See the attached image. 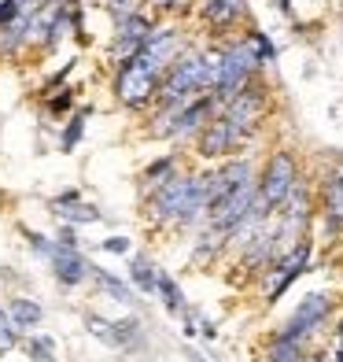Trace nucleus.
<instances>
[{"instance_id": "29", "label": "nucleus", "mask_w": 343, "mask_h": 362, "mask_svg": "<svg viewBox=\"0 0 343 362\" xmlns=\"http://www.w3.org/2000/svg\"><path fill=\"white\" fill-rule=\"evenodd\" d=\"M104 8L114 23H122V19H133V15L148 11V0H104Z\"/></svg>"}, {"instance_id": "10", "label": "nucleus", "mask_w": 343, "mask_h": 362, "mask_svg": "<svg viewBox=\"0 0 343 362\" xmlns=\"http://www.w3.org/2000/svg\"><path fill=\"white\" fill-rule=\"evenodd\" d=\"M155 23L159 19L152 11H140V15H133V19L114 23V37H111V63H114V67L140 56V48L148 45V34H152Z\"/></svg>"}, {"instance_id": "27", "label": "nucleus", "mask_w": 343, "mask_h": 362, "mask_svg": "<svg viewBox=\"0 0 343 362\" xmlns=\"http://www.w3.org/2000/svg\"><path fill=\"white\" fill-rule=\"evenodd\" d=\"M23 329L11 322V315H8V307H0V355H11L15 348H23Z\"/></svg>"}, {"instance_id": "12", "label": "nucleus", "mask_w": 343, "mask_h": 362, "mask_svg": "<svg viewBox=\"0 0 343 362\" xmlns=\"http://www.w3.org/2000/svg\"><path fill=\"white\" fill-rule=\"evenodd\" d=\"M321 215H343V152L329 148V167L314 181Z\"/></svg>"}, {"instance_id": "16", "label": "nucleus", "mask_w": 343, "mask_h": 362, "mask_svg": "<svg viewBox=\"0 0 343 362\" xmlns=\"http://www.w3.org/2000/svg\"><path fill=\"white\" fill-rule=\"evenodd\" d=\"M34 15H37V11H23L15 23L0 26V56H4V59H15V56H23L30 45H37Z\"/></svg>"}, {"instance_id": "21", "label": "nucleus", "mask_w": 343, "mask_h": 362, "mask_svg": "<svg viewBox=\"0 0 343 362\" xmlns=\"http://www.w3.org/2000/svg\"><path fill=\"white\" fill-rule=\"evenodd\" d=\"M144 348V322L137 315L114 322V351L119 355H137Z\"/></svg>"}, {"instance_id": "14", "label": "nucleus", "mask_w": 343, "mask_h": 362, "mask_svg": "<svg viewBox=\"0 0 343 362\" xmlns=\"http://www.w3.org/2000/svg\"><path fill=\"white\" fill-rule=\"evenodd\" d=\"M181 170H185V159H181V152H167V156L152 159L148 167H144V170L137 174V192H140V200H144V196H152L155 189H162L170 177H177Z\"/></svg>"}, {"instance_id": "19", "label": "nucleus", "mask_w": 343, "mask_h": 362, "mask_svg": "<svg viewBox=\"0 0 343 362\" xmlns=\"http://www.w3.org/2000/svg\"><path fill=\"white\" fill-rule=\"evenodd\" d=\"M4 307H8L11 322L19 325L23 333H34V329L44 322V307L34 300V296H11V300H8Z\"/></svg>"}, {"instance_id": "18", "label": "nucleus", "mask_w": 343, "mask_h": 362, "mask_svg": "<svg viewBox=\"0 0 343 362\" xmlns=\"http://www.w3.org/2000/svg\"><path fill=\"white\" fill-rule=\"evenodd\" d=\"M52 218L63 222V226H96L104 222V211L96 204H85V200H74V204H48Z\"/></svg>"}, {"instance_id": "28", "label": "nucleus", "mask_w": 343, "mask_h": 362, "mask_svg": "<svg viewBox=\"0 0 343 362\" xmlns=\"http://www.w3.org/2000/svg\"><path fill=\"white\" fill-rule=\"evenodd\" d=\"M85 329H89V337H96L100 344H107V348L114 351V322L111 318L96 315V310H85Z\"/></svg>"}, {"instance_id": "37", "label": "nucleus", "mask_w": 343, "mask_h": 362, "mask_svg": "<svg viewBox=\"0 0 343 362\" xmlns=\"http://www.w3.org/2000/svg\"><path fill=\"white\" fill-rule=\"evenodd\" d=\"M185 358H188V362H215V358H210V355H203V351H195V348H185Z\"/></svg>"}, {"instance_id": "25", "label": "nucleus", "mask_w": 343, "mask_h": 362, "mask_svg": "<svg viewBox=\"0 0 343 362\" xmlns=\"http://www.w3.org/2000/svg\"><path fill=\"white\" fill-rule=\"evenodd\" d=\"M23 351L30 355V362H56V340L34 329V333L23 337Z\"/></svg>"}, {"instance_id": "4", "label": "nucleus", "mask_w": 343, "mask_h": 362, "mask_svg": "<svg viewBox=\"0 0 343 362\" xmlns=\"http://www.w3.org/2000/svg\"><path fill=\"white\" fill-rule=\"evenodd\" d=\"M218 115L243 137V144L251 148L258 141V134H263V126H266V115H270V89H266V81L255 78L248 89H240L229 104H222Z\"/></svg>"}, {"instance_id": "11", "label": "nucleus", "mask_w": 343, "mask_h": 362, "mask_svg": "<svg viewBox=\"0 0 343 362\" xmlns=\"http://www.w3.org/2000/svg\"><path fill=\"white\" fill-rule=\"evenodd\" d=\"M48 270H52V277L63 288H78V285L92 281L96 262H89L85 255H81V248H67V244L56 240V252H52V259H48Z\"/></svg>"}, {"instance_id": "23", "label": "nucleus", "mask_w": 343, "mask_h": 362, "mask_svg": "<svg viewBox=\"0 0 343 362\" xmlns=\"http://www.w3.org/2000/svg\"><path fill=\"white\" fill-rule=\"evenodd\" d=\"M92 285L100 288V292H107L111 300H119V303H137V288L129 285V281H122V277H114V274L104 270V267L92 270Z\"/></svg>"}, {"instance_id": "24", "label": "nucleus", "mask_w": 343, "mask_h": 362, "mask_svg": "<svg viewBox=\"0 0 343 362\" xmlns=\"http://www.w3.org/2000/svg\"><path fill=\"white\" fill-rule=\"evenodd\" d=\"M159 300H162V307H167V315L170 318H181L185 310H188V300H185V292H181V285H177V277H170L167 270H159Z\"/></svg>"}, {"instance_id": "38", "label": "nucleus", "mask_w": 343, "mask_h": 362, "mask_svg": "<svg viewBox=\"0 0 343 362\" xmlns=\"http://www.w3.org/2000/svg\"><path fill=\"white\" fill-rule=\"evenodd\" d=\"M277 11H281V15H288V19H291V0H277Z\"/></svg>"}, {"instance_id": "26", "label": "nucleus", "mask_w": 343, "mask_h": 362, "mask_svg": "<svg viewBox=\"0 0 343 362\" xmlns=\"http://www.w3.org/2000/svg\"><path fill=\"white\" fill-rule=\"evenodd\" d=\"M243 37H248V45L255 48V56H258V63H263V67H270V63H277V45L270 41V34H266V30H258V26H248V30H243Z\"/></svg>"}, {"instance_id": "5", "label": "nucleus", "mask_w": 343, "mask_h": 362, "mask_svg": "<svg viewBox=\"0 0 343 362\" xmlns=\"http://www.w3.org/2000/svg\"><path fill=\"white\" fill-rule=\"evenodd\" d=\"M185 48H188L185 30L177 26L174 19H159L152 26V34H148V45L140 48V56L133 63H137V67H144L148 74H155V78H167L174 63L185 56Z\"/></svg>"}, {"instance_id": "6", "label": "nucleus", "mask_w": 343, "mask_h": 362, "mask_svg": "<svg viewBox=\"0 0 343 362\" xmlns=\"http://www.w3.org/2000/svg\"><path fill=\"white\" fill-rule=\"evenodd\" d=\"M332 310H336V296H332V292H325V288L306 292L303 300L296 303V310L288 315V322H284L281 329H273V333H281V337H288V340H299V344H310L325 325H329Z\"/></svg>"}, {"instance_id": "1", "label": "nucleus", "mask_w": 343, "mask_h": 362, "mask_svg": "<svg viewBox=\"0 0 343 362\" xmlns=\"http://www.w3.org/2000/svg\"><path fill=\"white\" fill-rule=\"evenodd\" d=\"M266 67L258 63V56H255V48L248 45V37H229V41H222V74H218V86H215V100H218V107L222 104H229L233 96L240 93V89H248L251 81L263 74Z\"/></svg>"}, {"instance_id": "7", "label": "nucleus", "mask_w": 343, "mask_h": 362, "mask_svg": "<svg viewBox=\"0 0 343 362\" xmlns=\"http://www.w3.org/2000/svg\"><path fill=\"white\" fill-rule=\"evenodd\" d=\"M159 89H162V78H155V74H148L144 67H137L133 59H129V63H119V67H114L111 93H114V100H119L126 111L155 107Z\"/></svg>"}, {"instance_id": "13", "label": "nucleus", "mask_w": 343, "mask_h": 362, "mask_svg": "<svg viewBox=\"0 0 343 362\" xmlns=\"http://www.w3.org/2000/svg\"><path fill=\"white\" fill-rule=\"evenodd\" d=\"M195 11H200L203 26L218 30V34H229V30H236L248 19V0H200Z\"/></svg>"}, {"instance_id": "17", "label": "nucleus", "mask_w": 343, "mask_h": 362, "mask_svg": "<svg viewBox=\"0 0 343 362\" xmlns=\"http://www.w3.org/2000/svg\"><path fill=\"white\" fill-rule=\"evenodd\" d=\"M263 362H314V351H310V344L288 340L281 333H270L266 348H263Z\"/></svg>"}, {"instance_id": "20", "label": "nucleus", "mask_w": 343, "mask_h": 362, "mask_svg": "<svg viewBox=\"0 0 343 362\" xmlns=\"http://www.w3.org/2000/svg\"><path fill=\"white\" fill-rule=\"evenodd\" d=\"M129 285H133L140 296H155L159 292V267L148 255H140V252L129 255Z\"/></svg>"}, {"instance_id": "41", "label": "nucleus", "mask_w": 343, "mask_h": 362, "mask_svg": "<svg viewBox=\"0 0 343 362\" xmlns=\"http://www.w3.org/2000/svg\"><path fill=\"white\" fill-rule=\"evenodd\" d=\"M336 340H339V344H343V318H339V322H336Z\"/></svg>"}, {"instance_id": "31", "label": "nucleus", "mask_w": 343, "mask_h": 362, "mask_svg": "<svg viewBox=\"0 0 343 362\" xmlns=\"http://www.w3.org/2000/svg\"><path fill=\"white\" fill-rule=\"evenodd\" d=\"M74 104H78V93L74 89H59L52 96H44V111L52 115V119H63V115H67Z\"/></svg>"}, {"instance_id": "30", "label": "nucleus", "mask_w": 343, "mask_h": 362, "mask_svg": "<svg viewBox=\"0 0 343 362\" xmlns=\"http://www.w3.org/2000/svg\"><path fill=\"white\" fill-rule=\"evenodd\" d=\"M23 240H26V248L34 252L37 259H52V252H56V237H44V233H37V229H23Z\"/></svg>"}, {"instance_id": "39", "label": "nucleus", "mask_w": 343, "mask_h": 362, "mask_svg": "<svg viewBox=\"0 0 343 362\" xmlns=\"http://www.w3.org/2000/svg\"><path fill=\"white\" fill-rule=\"evenodd\" d=\"M44 4H63V8H78L81 0H44Z\"/></svg>"}, {"instance_id": "22", "label": "nucleus", "mask_w": 343, "mask_h": 362, "mask_svg": "<svg viewBox=\"0 0 343 362\" xmlns=\"http://www.w3.org/2000/svg\"><path fill=\"white\" fill-rule=\"evenodd\" d=\"M89 119H92V104L85 107L81 104L67 122H63V129H59V152L63 156H71V152H78V144H81V137H85V126H89Z\"/></svg>"}, {"instance_id": "32", "label": "nucleus", "mask_w": 343, "mask_h": 362, "mask_svg": "<svg viewBox=\"0 0 343 362\" xmlns=\"http://www.w3.org/2000/svg\"><path fill=\"white\" fill-rule=\"evenodd\" d=\"M155 4V11L159 15H167V19H174V15H188L200 0H152Z\"/></svg>"}, {"instance_id": "2", "label": "nucleus", "mask_w": 343, "mask_h": 362, "mask_svg": "<svg viewBox=\"0 0 343 362\" xmlns=\"http://www.w3.org/2000/svg\"><path fill=\"white\" fill-rule=\"evenodd\" d=\"M303 159L296 148H273V152L263 159V167H258V196L273 207L281 211L288 204V196L299 189L303 181Z\"/></svg>"}, {"instance_id": "3", "label": "nucleus", "mask_w": 343, "mask_h": 362, "mask_svg": "<svg viewBox=\"0 0 343 362\" xmlns=\"http://www.w3.org/2000/svg\"><path fill=\"white\" fill-rule=\"evenodd\" d=\"M188 200H192V170L185 167L162 189H155L152 196H144V226L155 229V233H177Z\"/></svg>"}, {"instance_id": "35", "label": "nucleus", "mask_w": 343, "mask_h": 362, "mask_svg": "<svg viewBox=\"0 0 343 362\" xmlns=\"http://www.w3.org/2000/svg\"><path fill=\"white\" fill-rule=\"evenodd\" d=\"M200 337L203 340H218V325L210 322V318H203V315H200Z\"/></svg>"}, {"instance_id": "34", "label": "nucleus", "mask_w": 343, "mask_h": 362, "mask_svg": "<svg viewBox=\"0 0 343 362\" xmlns=\"http://www.w3.org/2000/svg\"><path fill=\"white\" fill-rule=\"evenodd\" d=\"M56 240H59V244H67V248H78V244H81V240H78V226H63V222H59Z\"/></svg>"}, {"instance_id": "15", "label": "nucleus", "mask_w": 343, "mask_h": 362, "mask_svg": "<svg viewBox=\"0 0 343 362\" xmlns=\"http://www.w3.org/2000/svg\"><path fill=\"white\" fill-rule=\"evenodd\" d=\"M229 255V237L218 233L215 226H203V229H195V237H192V252H188V262L195 270H203V267H215V262Z\"/></svg>"}, {"instance_id": "36", "label": "nucleus", "mask_w": 343, "mask_h": 362, "mask_svg": "<svg viewBox=\"0 0 343 362\" xmlns=\"http://www.w3.org/2000/svg\"><path fill=\"white\" fill-rule=\"evenodd\" d=\"M74 200H81V192H78V189H63V192H59V196H52L48 204H74Z\"/></svg>"}, {"instance_id": "33", "label": "nucleus", "mask_w": 343, "mask_h": 362, "mask_svg": "<svg viewBox=\"0 0 343 362\" xmlns=\"http://www.w3.org/2000/svg\"><path fill=\"white\" fill-rule=\"evenodd\" d=\"M100 252H107V255H133V240L129 237H107V240H100Z\"/></svg>"}, {"instance_id": "40", "label": "nucleus", "mask_w": 343, "mask_h": 362, "mask_svg": "<svg viewBox=\"0 0 343 362\" xmlns=\"http://www.w3.org/2000/svg\"><path fill=\"white\" fill-rule=\"evenodd\" d=\"M332 362H343V344H336V351H332Z\"/></svg>"}, {"instance_id": "9", "label": "nucleus", "mask_w": 343, "mask_h": 362, "mask_svg": "<svg viewBox=\"0 0 343 362\" xmlns=\"http://www.w3.org/2000/svg\"><path fill=\"white\" fill-rule=\"evenodd\" d=\"M192 152H195V159H200V163H225V159H233V156L251 152V148L243 144V137L222 119V115H215V119L207 122L203 134L192 141Z\"/></svg>"}, {"instance_id": "8", "label": "nucleus", "mask_w": 343, "mask_h": 362, "mask_svg": "<svg viewBox=\"0 0 343 362\" xmlns=\"http://www.w3.org/2000/svg\"><path fill=\"white\" fill-rule=\"evenodd\" d=\"M310 259H314V237L299 240L296 248L284 252L281 259L273 262V267L266 270V277H263V303L266 307H273L303 274H310Z\"/></svg>"}]
</instances>
